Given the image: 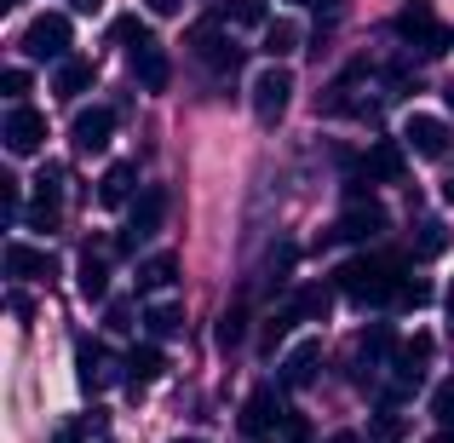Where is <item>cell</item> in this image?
<instances>
[{"mask_svg":"<svg viewBox=\"0 0 454 443\" xmlns=\"http://www.w3.org/2000/svg\"><path fill=\"white\" fill-rule=\"evenodd\" d=\"M397 259H380V254H363V259H345L333 271V294H345L351 305H386L397 299Z\"/></svg>","mask_w":454,"mask_h":443,"instance_id":"6da1fadb","label":"cell"},{"mask_svg":"<svg viewBox=\"0 0 454 443\" xmlns=\"http://www.w3.org/2000/svg\"><path fill=\"white\" fill-rule=\"evenodd\" d=\"M391 29H397V41L420 46L426 58H443L449 46H454V23L437 18V12H432V0H403V6H397V18H391Z\"/></svg>","mask_w":454,"mask_h":443,"instance_id":"7a4b0ae2","label":"cell"},{"mask_svg":"<svg viewBox=\"0 0 454 443\" xmlns=\"http://www.w3.org/2000/svg\"><path fill=\"white\" fill-rule=\"evenodd\" d=\"M288 104H294V75H288L282 64H265V69L254 75V115H259L265 127H277L282 115H288Z\"/></svg>","mask_w":454,"mask_h":443,"instance_id":"3957f363","label":"cell"},{"mask_svg":"<svg viewBox=\"0 0 454 443\" xmlns=\"http://www.w3.org/2000/svg\"><path fill=\"white\" fill-rule=\"evenodd\" d=\"M23 52H29L35 64H46V58L64 64V58H69V18H64V12H41V18L23 29Z\"/></svg>","mask_w":454,"mask_h":443,"instance_id":"277c9868","label":"cell"},{"mask_svg":"<svg viewBox=\"0 0 454 443\" xmlns=\"http://www.w3.org/2000/svg\"><path fill=\"white\" fill-rule=\"evenodd\" d=\"M75 380H81V392H92V398H98V392H110L115 380H121L104 340H75Z\"/></svg>","mask_w":454,"mask_h":443,"instance_id":"5b68a950","label":"cell"},{"mask_svg":"<svg viewBox=\"0 0 454 443\" xmlns=\"http://www.w3.org/2000/svg\"><path fill=\"white\" fill-rule=\"evenodd\" d=\"M161 213H167V190H145V196L133 202V219H127V231L115 236V254H133L138 242H145V236H155L161 231Z\"/></svg>","mask_w":454,"mask_h":443,"instance_id":"8992f818","label":"cell"},{"mask_svg":"<svg viewBox=\"0 0 454 443\" xmlns=\"http://www.w3.org/2000/svg\"><path fill=\"white\" fill-rule=\"evenodd\" d=\"M190 52L201 58V64L213 69V75H236V64H242V46H231L224 41V29L219 23H196V35H190Z\"/></svg>","mask_w":454,"mask_h":443,"instance_id":"52a82bcc","label":"cell"},{"mask_svg":"<svg viewBox=\"0 0 454 443\" xmlns=\"http://www.w3.org/2000/svg\"><path fill=\"white\" fill-rule=\"evenodd\" d=\"M432 352H437L432 334H414V340L397 345V357H391V368H397V392H391V398H409V392L420 386L426 368H432Z\"/></svg>","mask_w":454,"mask_h":443,"instance_id":"ba28073f","label":"cell"},{"mask_svg":"<svg viewBox=\"0 0 454 443\" xmlns=\"http://www.w3.org/2000/svg\"><path fill=\"white\" fill-rule=\"evenodd\" d=\"M0 138H6L12 155H35V150L46 145V115L29 110V104H12V115H6V127H0Z\"/></svg>","mask_w":454,"mask_h":443,"instance_id":"9c48e42d","label":"cell"},{"mask_svg":"<svg viewBox=\"0 0 454 443\" xmlns=\"http://www.w3.org/2000/svg\"><path fill=\"white\" fill-rule=\"evenodd\" d=\"M236 421H242V432H247V438L277 432V426L288 421V409H282V392H277V386H259L254 398L242 403V415H236Z\"/></svg>","mask_w":454,"mask_h":443,"instance_id":"30bf717a","label":"cell"},{"mask_svg":"<svg viewBox=\"0 0 454 443\" xmlns=\"http://www.w3.org/2000/svg\"><path fill=\"white\" fill-rule=\"evenodd\" d=\"M380 231H386V208H380V202H363V196H351V208H345L340 225H333L340 242H374Z\"/></svg>","mask_w":454,"mask_h":443,"instance_id":"8fae6325","label":"cell"},{"mask_svg":"<svg viewBox=\"0 0 454 443\" xmlns=\"http://www.w3.org/2000/svg\"><path fill=\"white\" fill-rule=\"evenodd\" d=\"M127 64H133V75H138L145 92H167V81H173V64H167V52L155 46V35H145L138 46H127Z\"/></svg>","mask_w":454,"mask_h":443,"instance_id":"7c38bea8","label":"cell"},{"mask_svg":"<svg viewBox=\"0 0 454 443\" xmlns=\"http://www.w3.org/2000/svg\"><path fill=\"white\" fill-rule=\"evenodd\" d=\"M6 277H18V282H52L58 277V254H52V248L12 242L6 248Z\"/></svg>","mask_w":454,"mask_h":443,"instance_id":"4fadbf2b","label":"cell"},{"mask_svg":"<svg viewBox=\"0 0 454 443\" xmlns=\"http://www.w3.org/2000/svg\"><path fill=\"white\" fill-rule=\"evenodd\" d=\"M403 150H409V145H391V138H380V145L368 150L363 173L351 178V196H363V178H368V185H374V178H380V185H403Z\"/></svg>","mask_w":454,"mask_h":443,"instance_id":"5bb4252c","label":"cell"},{"mask_svg":"<svg viewBox=\"0 0 454 443\" xmlns=\"http://www.w3.org/2000/svg\"><path fill=\"white\" fill-rule=\"evenodd\" d=\"M58 213H64V167H46L35 178V202H29V225L35 231H52Z\"/></svg>","mask_w":454,"mask_h":443,"instance_id":"9a60e30c","label":"cell"},{"mask_svg":"<svg viewBox=\"0 0 454 443\" xmlns=\"http://www.w3.org/2000/svg\"><path fill=\"white\" fill-rule=\"evenodd\" d=\"M110 133H115V110H110V104H92V110H81L75 127H69V138H75L81 155H98L104 145H110Z\"/></svg>","mask_w":454,"mask_h":443,"instance_id":"2e32d148","label":"cell"},{"mask_svg":"<svg viewBox=\"0 0 454 443\" xmlns=\"http://www.w3.org/2000/svg\"><path fill=\"white\" fill-rule=\"evenodd\" d=\"M403 145L420 155V162H437V155H449V127L437 115H409L403 122Z\"/></svg>","mask_w":454,"mask_h":443,"instance_id":"e0dca14e","label":"cell"},{"mask_svg":"<svg viewBox=\"0 0 454 443\" xmlns=\"http://www.w3.org/2000/svg\"><path fill=\"white\" fill-rule=\"evenodd\" d=\"M317 363H322V340H300L288 357H282V386L305 392L310 380H317Z\"/></svg>","mask_w":454,"mask_h":443,"instance_id":"ac0fdd59","label":"cell"},{"mask_svg":"<svg viewBox=\"0 0 454 443\" xmlns=\"http://www.w3.org/2000/svg\"><path fill=\"white\" fill-rule=\"evenodd\" d=\"M161 352H155V345H133V352H127V363H121V380L133 392H145V386H155V380H161Z\"/></svg>","mask_w":454,"mask_h":443,"instance_id":"d6986e66","label":"cell"},{"mask_svg":"<svg viewBox=\"0 0 454 443\" xmlns=\"http://www.w3.org/2000/svg\"><path fill=\"white\" fill-rule=\"evenodd\" d=\"M386 357H397V334H391V322H374V328L356 334V363H363V368H380Z\"/></svg>","mask_w":454,"mask_h":443,"instance_id":"ffe728a7","label":"cell"},{"mask_svg":"<svg viewBox=\"0 0 454 443\" xmlns=\"http://www.w3.org/2000/svg\"><path fill=\"white\" fill-rule=\"evenodd\" d=\"M133 178H138V162H115L110 173L98 178V202L104 208H121V202L133 196Z\"/></svg>","mask_w":454,"mask_h":443,"instance_id":"44dd1931","label":"cell"},{"mask_svg":"<svg viewBox=\"0 0 454 443\" xmlns=\"http://www.w3.org/2000/svg\"><path fill=\"white\" fill-rule=\"evenodd\" d=\"M75 294L87 299V305H98L104 294H110V271H104L98 254H81V271H75Z\"/></svg>","mask_w":454,"mask_h":443,"instance_id":"7402d4cb","label":"cell"},{"mask_svg":"<svg viewBox=\"0 0 454 443\" xmlns=\"http://www.w3.org/2000/svg\"><path fill=\"white\" fill-rule=\"evenodd\" d=\"M92 81H98V69H92L87 58H64V64H58V99H81Z\"/></svg>","mask_w":454,"mask_h":443,"instance_id":"603a6c76","label":"cell"},{"mask_svg":"<svg viewBox=\"0 0 454 443\" xmlns=\"http://www.w3.org/2000/svg\"><path fill=\"white\" fill-rule=\"evenodd\" d=\"M265 52H270V64H282L288 52H300V23H288V18L265 23Z\"/></svg>","mask_w":454,"mask_h":443,"instance_id":"cb8c5ba5","label":"cell"},{"mask_svg":"<svg viewBox=\"0 0 454 443\" xmlns=\"http://www.w3.org/2000/svg\"><path fill=\"white\" fill-rule=\"evenodd\" d=\"M173 277H178V259H173V254H155V259H145V265H138V289H145V294L167 289Z\"/></svg>","mask_w":454,"mask_h":443,"instance_id":"d4e9b609","label":"cell"},{"mask_svg":"<svg viewBox=\"0 0 454 443\" xmlns=\"http://www.w3.org/2000/svg\"><path fill=\"white\" fill-rule=\"evenodd\" d=\"M145 328H150V340H173V334L184 328V311H178V305H150Z\"/></svg>","mask_w":454,"mask_h":443,"instance_id":"484cf974","label":"cell"},{"mask_svg":"<svg viewBox=\"0 0 454 443\" xmlns=\"http://www.w3.org/2000/svg\"><path fill=\"white\" fill-rule=\"evenodd\" d=\"M224 23H242V29H265V23H270V6H265V0H231V6H224Z\"/></svg>","mask_w":454,"mask_h":443,"instance_id":"4316f807","label":"cell"},{"mask_svg":"<svg viewBox=\"0 0 454 443\" xmlns=\"http://www.w3.org/2000/svg\"><path fill=\"white\" fill-rule=\"evenodd\" d=\"M443 248H449V225L443 219H426L420 236H414V259H437Z\"/></svg>","mask_w":454,"mask_h":443,"instance_id":"83f0119b","label":"cell"},{"mask_svg":"<svg viewBox=\"0 0 454 443\" xmlns=\"http://www.w3.org/2000/svg\"><path fill=\"white\" fill-rule=\"evenodd\" d=\"M294 322H305V317H300V305L288 299V305H282L277 317L265 322V352H277V340H288V328H294Z\"/></svg>","mask_w":454,"mask_h":443,"instance_id":"f1b7e54d","label":"cell"},{"mask_svg":"<svg viewBox=\"0 0 454 443\" xmlns=\"http://www.w3.org/2000/svg\"><path fill=\"white\" fill-rule=\"evenodd\" d=\"M242 305H231V311H224V317H219V334H213V340H219V352H236V345H242Z\"/></svg>","mask_w":454,"mask_h":443,"instance_id":"f546056e","label":"cell"},{"mask_svg":"<svg viewBox=\"0 0 454 443\" xmlns=\"http://www.w3.org/2000/svg\"><path fill=\"white\" fill-rule=\"evenodd\" d=\"M52 443H110V432H104V421H75V426H64Z\"/></svg>","mask_w":454,"mask_h":443,"instance_id":"4dcf8cb0","label":"cell"},{"mask_svg":"<svg viewBox=\"0 0 454 443\" xmlns=\"http://www.w3.org/2000/svg\"><path fill=\"white\" fill-rule=\"evenodd\" d=\"M294 305H300V317L322 322V317H328V305H333V294L328 289H305V294H294Z\"/></svg>","mask_w":454,"mask_h":443,"instance_id":"1f68e13d","label":"cell"},{"mask_svg":"<svg viewBox=\"0 0 454 443\" xmlns=\"http://www.w3.org/2000/svg\"><path fill=\"white\" fill-rule=\"evenodd\" d=\"M432 415H437V426L454 438V380H443V386L432 392Z\"/></svg>","mask_w":454,"mask_h":443,"instance_id":"d6a6232c","label":"cell"},{"mask_svg":"<svg viewBox=\"0 0 454 443\" xmlns=\"http://www.w3.org/2000/svg\"><path fill=\"white\" fill-rule=\"evenodd\" d=\"M426 299H432V289H426L420 277H403V282H397V305H414V311H420Z\"/></svg>","mask_w":454,"mask_h":443,"instance_id":"836d02e7","label":"cell"},{"mask_svg":"<svg viewBox=\"0 0 454 443\" xmlns=\"http://www.w3.org/2000/svg\"><path fill=\"white\" fill-rule=\"evenodd\" d=\"M110 35H115V41H121V46H138V41H145L150 29H145V23H138V18H115V29H110Z\"/></svg>","mask_w":454,"mask_h":443,"instance_id":"e575fe53","label":"cell"},{"mask_svg":"<svg viewBox=\"0 0 454 443\" xmlns=\"http://www.w3.org/2000/svg\"><path fill=\"white\" fill-rule=\"evenodd\" d=\"M0 92H6V99L18 104L23 92H29V69H6V75H0Z\"/></svg>","mask_w":454,"mask_h":443,"instance_id":"d590c367","label":"cell"},{"mask_svg":"<svg viewBox=\"0 0 454 443\" xmlns=\"http://www.w3.org/2000/svg\"><path fill=\"white\" fill-rule=\"evenodd\" d=\"M145 6L155 12V18H178V12H184V0H145Z\"/></svg>","mask_w":454,"mask_h":443,"instance_id":"8d00e7d4","label":"cell"},{"mask_svg":"<svg viewBox=\"0 0 454 443\" xmlns=\"http://www.w3.org/2000/svg\"><path fill=\"white\" fill-rule=\"evenodd\" d=\"M374 438H380V443H391V438H397V415H380V426H374Z\"/></svg>","mask_w":454,"mask_h":443,"instance_id":"74e56055","label":"cell"},{"mask_svg":"<svg viewBox=\"0 0 454 443\" xmlns=\"http://www.w3.org/2000/svg\"><path fill=\"white\" fill-rule=\"evenodd\" d=\"M328 443H363V438H356V432H333Z\"/></svg>","mask_w":454,"mask_h":443,"instance_id":"f35d334b","label":"cell"},{"mask_svg":"<svg viewBox=\"0 0 454 443\" xmlns=\"http://www.w3.org/2000/svg\"><path fill=\"white\" fill-rule=\"evenodd\" d=\"M69 6H75V12H98V0H69Z\"/></svg>","mask_w":454,"mask_h":443,"instance_id":"ab89813d","label":"cell"},{"mask_svg":"<svg viewBox=\"0 0 454 443\" xmlns=\"http://www.w3.org/2000/svg\"><path fill=\"white\" fill-rule=\"evenodd\" d=\"M300 6H340V0H300Z\"/></svg>","mask_w":454,"mask_h":443,"instance_id":"60d3db41","label":"cell"},{"mask_svg":"<svg viewBox=\"0 0 454 443\" xmlns=\"http://www.w3.org/2000/svg\"><path fill=\"white\" fill-rule=\"evenodd\" d=\"M443 104H449V110H454V81H449V87H443Z\"/></svg>","mask_w":454,"mask_h":443,"instance_id":"b9f144b4","label":"cell"},{"mask_svg":"<svg viewBox=\"0 0 454 443\" xmlns=\"http://www.w3.org/2000/svg\"><path fill=\"white\" fill-rule=\"evenodd\" d=\"M443 202H454V178H449V185H443Z\"/></svg>","mask_w":454,"mask_h":443,"instance_id":"7bdbcfd3","label":"cell"},{"mask_svg":"<svg viewBox=\"0 0 454 443\" xmlns=\"http://www.w3.org/2000/svg\"><path fill=\"white\" fill-rule=\"evenodd\" d=\"M173 443H207V438H173Z\"/></svg>","mask_w":454,"mask_h":443,"instance_id":"ee69618b","label":"cell"},{"mask_svg":"<svg viewBox=\"0 0 454 443\" xmlns=\"http://www.w3.org/2000/svg\"><path fill=\"white\" fill-rule=\"evenodd\" d=\"M449 322H454V289H449Z\"/></svg>","mask_w":454,"mask_h":443,"instance_id":"f6af8a7d","label":"cell"},{"mask_svg":"<svg viewBox=\"0 0 454 443\" xmlns=\"http://www.w3.org/2000/svg\"><path fill=\"white\" fill-rule=\"evenodd\" d=\"M432 443H454V438H449V432H443V438H432Z\"/></svg>","mask_w":454,"mask_h":443,"instance_id":"bcb514c9","label":"cell"},{"mask_svg":"<svg viewBox=\"0 0 454 443\" xmlns=\"http://www.w3.org/2000/svg\"><path fill=\"white\" fill-rule=\"evenodd\" d=\"M0 6H18V0H0Z\"/></svg>","mask_w":454,"mask_h":443,"instance_id":"7dc6e473","label":"cell"},{"mask_svg":"<svg viewBox=\"0 0 454 443\" xmlns=\"http://www.w3.org/2000/svg\"><path fill=\"white\" fill-rule=\"evenodd\" d=\"M254 443H265V438H254Z\"/></svg>","mask_w":454,"mask_h":443,"instance_id":"c3c4849f","label":"cell"}]
</instances>
